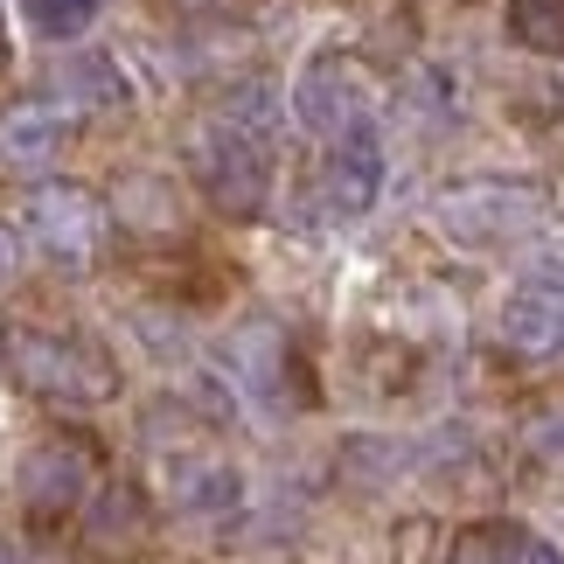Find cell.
I'll return each mask as SVG.
<instances>
[{"instance_id":"cell-1","label":"cell","mask_w":564,"mask_h":564,"mask_svg":"<svg viewBox=\"0 0 564 564\" xmlns=\"http://www.w3.org/2000/svg\"><path fill=\"white\" fill-rule=\"evenodd\" d=\"M0 362H8L14 390H29L42 404H63V411H91V404H112L126 377L119 362L98 349L91 335H70V328H35V321H14L0 335Z\"/></svg>"},{"instance_id":"cell-2","label":"cell","mask_w":564,"mask_h":564,"mask_svg":"<svg viewBox=\"0 0 564 564\" xmlns=\"http://www.w3.org/2000/svg\"><path fill=\"white\" fill-rule=\"evenodd\" d=\"M440 230L467 251H495V245H523V237L551 216V195L544 182H523V175H474V182H453L440 188Z\"/></svg>"},{"instance_id":"cell-3","label":"cell","mask_w":564,"mask_h":564,"mask_svg":"<svg viewBox=\"0 0 564 564\" xmlns=\"http://www.w3.org/2000/svg\"><path fill=\"white\" fill-rule=\"evenodd\" d=\"M188 175L209 195L216 216L251 224V216H265V203H272V140H251L224 119H203L195 140H188Z\"/></svg>"},{"instance_id":"cell-4","label":"cell","mask_w":564,"mask_h":564,"mask_svg":"<svg viewBox=\"0 0 564 564\" xmlns=\"http://www.w3.org/2000/svg\"><path fill=\"white\" fill-rule=\"evenodd\" d=\"M14 495L35 523L84 516V502L98 495V440L91 432H50V440H35L14 467Z\"/></svg>"},{"instance_id":"cell-5","label":"cell","mask_w":564,"mask_h":564,"mask_svg":"<svg viewBox=\"0 0 564 564\" xmlns=\"http://www.w3.org/2000/svg\"><path fill=\"white\" fill-rule=\"evenodd\" d=\"M286 112L300 119V133H314V140H341L349 126L370 119V70H362L349 50H321V56L300 63Z\"/></svg>"},{"instance_id":"cell-6","label":"cell","mask_w":564,"mask_h":564,"mask_svg":"<svg viewBox=\"0 0 564 564\" xmlns=\"http://www.w3.org/2000/svg\"><path fill=\"white\" fill-rule=\"evenodd\" d=\"M29 230H35V245L50 258H63V265H91V251L105 237V203L91 188H77V182H42L29 195Z\"/></svg>"},{"instance_id":"cell-7","label":"cell","mask_w":564,"mask_h":564,"mask_svg":"<svg viewBox=\"0 0 564 564\" xmlns=\"http://www.w3.org/2000/svg\"><path fill=\"white\" fill-rule=\"evenodd\" d=\"M70 133H77V112L56 91L0 105V167H8V175H42V167L63 161Z\"/></svg>"},{"instance_id":"cell-8","label":"cell","mask_w":564,"mask_h":564,"mask_svg":"<svg viewBox=\"0 0 564 564\" xmlns=\"http://www.w3.org/2000/svg\"><path fill=\"white\" fill-rule=\"evenodd\" d=\"M495 335H502V349L516 362H557L564 356V279L544 265L536 279L509 293L502 321H495Z\"/></svg>"},{"instance_id":"cell-9","label":"cell","mask_w":564,"mask_h":564,"mask_svg":"<svg viewBox=\"0 0 564 564\" xmlns=\"http://www.w3.org/2000/svg\"><path fill=\"white\" fill-rule=\"evenodd\" d=\"M383 195V140L377 126L362 119L341 140H328V161H321V203L328 216H370Z\"/></svg>"},{"instance_id":"cell-10","label":"cell","mask_w":564,"mask_h":564,"mask_svg":"<svg viewBox=\"0 0 564 564\" xmlns=\"http://www.w3.org/2000/svg\"><path fill=\"white\" fill-rule=\"evenodd\" d=\"M224 370L237 377V390H251V398H286V377H293V341L279 321H245V328H230L224 341Z\"/></svg>"},{"instance_id":"cell-11","label":"cell","mask_w":564,"mask_h":564,"mask_svg":"<svg viewBox=\"0 0 564 564\" xmlns=\"http://www.w3.org/2000/svg\"><path fill=\"white\" fill-rule=\"evenodd\" d=\"M147 523H154V509H147V495L133 481H105L91 502H84V544L105 551V557H126L147 544Z\"/></svg>"},{"instance_id":"cell-12","label":"cell","mask_w":564,"mask_h":564,"mask_svg":"<svg viewBox=\"0 0 564 564\" xmlns=\"http://www.w3.org/2000/svg\"><path fill=\"white\" fill-rule=\"evenodd\" d=\"M56 98L70 105V112H119V105H133V77H126V63L112 50H77L70 63L56 70Z\"/></svg>"},{"instance_id":"cell-13","label":"cell","mask_w":564,"mask_h":564,"mask_svg":"<svg viewBox=\"0 0 564 564\" xmlns=\"http://www.w3.org/2000/svg\"><path fill=\"white\" fill-rule=\"evenodd\" d=\"M167 502H175L182 516H230L237 502H245V474H237L230 460H175V474H167Z\"/></svg>"},{"instance_id":"cell-14","label":"cell","mask_w":564,"mask_h":564,"mask_svg":"<svg viewBox=\"0 0 564 564\" xmlns=\"http://www.w3.org/2000/svg\"><path fill=\"white\" fill-rule=\"evenodd\" d=\"M119 224L133 237H175L182 230V195L161 175H126L119 182Z\"/></svg>"},{"instance_id":"cell-15","label":"cell","mask_w":564,"mask_h":564,"mask_svg":"<svg viewBox=\"0 0 564 564\" xmlns=\"http://www.w3.org/2000/svg\"><path fill=\"white\" fill-rule=\"evenodd\" d=\"M523 551H530L523 523H509V516H481V523L453 530L446 564H523Z\"/></svg>"},{"instance_id":"cell-16","label":"cell","mask_w":564,"mask_h":564,"mask_svg":"<svg viewBox=\"0 0 564 564\" xmlns=\"http://www.w3.org/2000/svg\"><path fill=\"white\" fill-rule=\"evenodd\" d=\"M209 119H224L237 126V133H251V140H272V126H279V91L265 77H237L224 98L209 105Z\"/></svg>"},{"instance_id":"cell-17","label":"cell","mask_w":564,"mask_h":564,"mask_svg":"<svg viewBox=\"0 0 564 564\" xmlns=\"http://www.w3.org/2000/svg\"><path fill=\"white\" fill-rule=\"evenodd\" d=\"M502 29L530 56H564V0H509Z\"/></svg>"},{"instance_id":"cell-18","label":"cell","mask_w":564,"mask_h":564,"mask_svg":"<svg viewBox=\"0 0 564 564\" xmlns=\"http://www.w3.org/2000/svg\"><path fill=\"white\" fill-rule=\"evenodd\" d=\"M105 14V0H14V21L35 42H77Z\"/></svg>"},{"instance_id":"cell-19","label":"cell","mask_w":564,"mask_h":564,"mask_svg":"<svg viewBox=\"0 0 564 564\" xmlns=\"http://www.w3.org/2000/svg\"><path fill=\"white\" fill-rule=\"evenodd\" d=\"M404 460H411V453H404L398 440H370V432L341 446V474H349V481H362V488H383Z\"/></svg>"},{"instance_id":"cell-20","label":"cell","mask_w":564,"mask_h":564,"mask_svg":"<svg viewBox=\"0 0 564 564\" xmlns=\"http://www.w3.org/2000/svg\"><path fill=\"white\" fill-rule=\"evenodd\" d=\"M432 557H440V523L432 516H404L390 530V564H432Z\"/></svg>"},{"instance_id":"cell-21","label":"cell","mask_w":564,"mask_h":564,"mask_svg":"<svg viewBox=\"0 0 564 564\" xmlns=\"http://www.w3.org/2000/svg\"><path fill=\"white\" fill-rule=\"evenodd\" d=\"M530 446H544V453H564V404H551L544 419H530Z\"/></svg>"},{"instance_id":"cell-22","label":"cell","mask_w":564,"mask_h":564,"mask_svg":"<svg viewBox=\"0 0 564 564\" xmlns=\"http://www.w3.org/2000/svg\"><path fill=\"white\" fill-rule=\"evenodd\" d=\"M14 272H21V230H14V224H0V286H8Z\"/></svg>"},{"instance_id":"cell-23","label":"cell","mask_w":564,"mask_h":564,"mask_svg":"<svg viewBox=\"0 0 564 564\" xmlns=\"http://www.w3.org/2000/svg\"><path fill=\"white\" fill-rule=\"evenodd\" d=\"M523 564H564V551L551 544V536H530V551H523Z\"/></svg>"},{"instance_id":"cell-24","label":"cell","mask_w":564,"mask_h":564,"mask_svg":"<svg viewBox=\"0 0 564 564\" xmlns=\"http://www.w3.org/2000/svg\"><path fill=\"white\" fill-rule=\"evenodd\" d=\"M175 8H188V14H203V8H209V0H175Z\"/></svg>"}]
</instances>
